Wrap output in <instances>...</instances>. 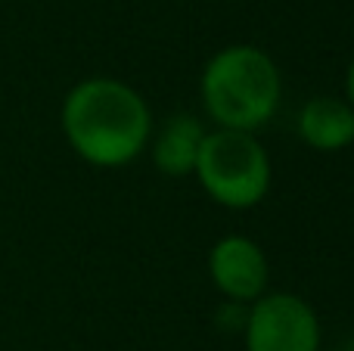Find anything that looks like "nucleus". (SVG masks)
<instances>
[{
  "mask_svg": "<svg viewBox=\"0 0 354 351\" xmlns=\"http://www.w3.org/2000/svg\"><path fill=\"white\" fill-rule=\"evenodd\" d=\"M199 187L212 202L230 211H245L264 202L274 180L270 155L255 134L212 128L202 140L193 168Z\"/></svg>",
  "mask_w": 354,
  "mask_h": 351,
  "instance_id": "7ed1b4c3",
  "label": "nucleus"
},
{
  "mask_svg": "<svg viewBox=\"0 0 354 351\" xmlns=\"http://www.w3.org/2000/svg\"><path fill=\"white\" fill-rule=\"evenodd\" d=\"M208 277L227 302L252 305L268 292V255L252 236L227 234L208 252Z\"/></svg>",
  "mask_w": 354,
  "mask_h": 351,
  "instance_id": "39448f33",
  "label": "nucleus"
},
{
  "mask_svg": "<svg viewBox=\"0 0 354 351\" xmlns=\"http://www.w3.org/2000/svg\"><path fill=\"white\" fill-rule=\"evenodd\" d=\"M345 99H348V106L354 109V53L348 59V68H345Z\"/></svg>",
  "mask_w": 354,
  "mask_h": 351,
  "instance_id": "6e6552de",
  "label": "nucleus"
},
{
  "mask_svg": "<svg viewBox=\"0 0 354 351\" xmlns=\"http://www.w3.org/2000/svg\"><path fill=\"white\" fill-rule=\"evenodd\" d=\"M295 131L301 143L317 153H342L354 143V109L345 97L320 93L299 109Z\"/></svg>",
  "mask_w": 354,
  "mask_h": 351,
  "instance_id": "423d86ee",
  "label": "nucleus"
},
{
  "mask_svg": "<svg viewBox=\"0 0 354 351\" xmlns=\"http://www.w3.org/2000/svg\"><path fill=\"white\" fill-rule=\"evenodd\" d=\"M205 134H208V128L202 118L177 112V115H171L162 124L159 134L149 137L147 149L153 155V165L162 174H168V178H187V174H193Z\"/></svg>",
  "mask_w": 354,
  "mask_h": 351,
  "instance_id": "0eeeda50",
  "label": "nucleus"
},
{
  "mask_svg": "<svg viewBox=\"0 0 354 351\" xmlns=\"http://www.w3.org/2000/svg\"><path fill=\"white\" fill-rule=\"evenodd\" d=\"M245 351H320V321L295 292H264L249 305Z\"/></svg>",
  "mask_w": 354,
  "mask_h": 351,
  "instance_id": "20e7f679",
  "label": "nucleus"
},
{
  "mask_svg": "<svg viewBox=\"0 0 354 351\" xmlns=\"http://www.w3.org/2000/svg\"><path fill=\"white\" fill-rule=\"evenodd\" d=\"M199 99L214 128L258 134L280 109L283 75L268 50L230 44L205 62Z\"/></svg>",
  "mask_w": 354,
  "mask_h": 351,
  "instance_id": "f03ea898",
  "label": "nucleus"
},
{
  "mask_svg": "<svg viewBox=\"0 0 354 351\" xmlns=\"http://www.w3.org/2000/svg\"><path fill=\"white\" fill-rule=\"evenodd\" d=\"M59 128L81 162L93 168H124L147 153L153 112L143 93L128 81L91 75L62 97Z\"/></svg>",
  "mask_w": 354,
  "mask_h": 351,
  "instance_id": "f257e3e1",
  "label": "nucleus"
}]
</instances>
